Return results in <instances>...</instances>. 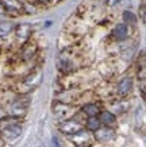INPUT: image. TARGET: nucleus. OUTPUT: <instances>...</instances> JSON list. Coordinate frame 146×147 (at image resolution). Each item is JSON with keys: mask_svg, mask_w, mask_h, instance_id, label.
<instances>
[{"mask_svg": "<svg viewBox=\"0 0 146 147\" xmlns=\"http://www.w3.org/2000/svg\"><path fill=\"white\" fill-rule=\"evenodd\" d=\"M60 129L65 134H79L81 131V125L76 121H64L61 125H60Z\"/></svg>", "mask_w": 146, "mask_h": 147, "instance_id": "nucleus-1", "label": "nucleus"}, {"mask_svg": "<svg viewBox=\"0 0 146 147\" xmlns=\"http://www.w3.org/2000/svg\"><path fill=\"white\" fill-rule=\"evenodd\" d=\"M133 88V78L131 77H124L123 80H120L118 84V93L119 94H127Z\"/></svg>", "mask_w": 146, "mask_h": 147, "instance_id": "nucleus-2", "label": "nucleus"}, {"mask_svg": "<svg viewBox=\"0 0 146 147\" xmlns=\"http://www.w3.org/2000/svg\"><path fill=\"white\" fill-rule=\"evenodd\" d=\"M95 136H96V139L99 142H107V140H110V139L114 138V132H112V129H110V128L97 129Z\"/></svg>", "mask_w": 146, "mask_h": 147, "instance_id": "nucleus-3", "label": "nucleus"}, {"mask_svg": "<svg viewBox=\"0 0 146 147\" xmlns=\"http://www.w3.org/2000/svg\"><path fill=\"white\" fill-rule=\"evenodd\" d=\"M112 35H114V38L118 40L124 39V38L127 36V27H126V24H118V26L114 28Z\"/></svg>", "mask_w": 146, "mask_h": 147, "instance_id": "nucleus-4", "label": "nucleus"}, {"mask_svg": "<svg viewBox=\"0 0 146 147\" xmlns=\"http://www.w3.org/2000/svg\"><path fill=\"white\" fill-rule=\"evenodd\" d=\"M20 134H22V128L19 125H10L8 128L4 129V135L8 139H16Z\"/></svg>", "mask_w": 146, "mask_h": 147, "instance_id": "nucleus-5", "label": "nucleus"}, {"mask_svg": "<svg viewBox=\"0 0 146 147\" xmlns=\"http://www.w3.org/2000/svg\"><path fill=\"white\" fill-rule=\"evenodd\" d=\"M116 117L114 113H111V112H102V115H100V123H103V124L106 125H112L114 123H115Z\"/></svg>", "mask_w": 146, "mask_h": 147, "instance_id": "nucleus-6", "label": "nucleus"}, {"mask_svg": "<svg viewBox=\"0 0 146 147\" xmlns=\"http://www.w3.org/2000/svg\"><path fill=\"white\" fill-rule=\"evenodd\" d=\"M72 67H73V65L68 58H60L58 59V69L61 71H69Z\"/></svg>", "mask_w": 146, "mask_h": 147, "instance_id": "nucleus-7", "label": "nucleus"}, {"mask_svg": "<svg viewBox=\"0 0 146 147\" xmlns=\"http://www.w3.org/2000/svg\"><path fill=\"white\" fill-rule=\"evenodd\" d=\"M83 111H84L88 116L93 117V116H96L97 113H99V107H97V105H95V104H87V105H84Z\"/></svg>", "mask_w": 146, "mask_h": 147, "instance_id": "nucleus-8", "label": "nucleus"}, {"mask_svg": "<svg viewBox=\"0 0 146 147\" xmlns=\"http://www.w3.org/2000/svg\"><path fill=\"white\" fill-rule=\"evenodd\" d=\"M12 28H14V24H12V23H10V22H1V23H0V36L10 34V32L12 31Z\"/></svg>", "mask_w": 146, "mask_h": 147, "instance_id": "nucleus-9", "label": "nucleus"}, {"mask_svg": "<svg viewBox=\"0 0 146 147\" xmlns=\"http://www.w3.org/2000/svg\"><path fill=\"white\" fill-rule=\"evenodd\" d=\"M100 120L99 119H96V117H89L88 121H87V127H88V129H91V131H97V129H100Z\"/></svg>", "mask_w": 146, "mask_h": 147, "instance_id": "nucleus-10", "label": "nucleus"}, {"mask_svg": "<svg viewBox=\"0 0 146 147\" xmlns=\"http://www.w3.org/2000/svg\"><path fill=\"white\" fill-rule=\"evenodd\" d=\"M123 20L126 23H131V24H135V23H137L135 15H134L133 12H130V11H124L123 12Z\"/></svg>", "mask_w": 146, "mask_h": 147, "instance_id": "nucleus-11", "label": "nucleus"}, {"mask_svg": "<svg viewBox=\"0 0 146 147\" xmlns=\"http://www.w3.org/2000/svg\"><path fill=\"white\" fill-rule=\"evenodd\" d=\"M5 3L8 4V7L11 9H18L19 8V3H18V0H5Z\"/></svg>", "mask_w": 146, "mask_h": 147, "instance_id": "nucleus-12", "label": "nucleus"}, {"mask_svg": "<svg viewBox=\"0 0 146 147\" xmlns=\"http://www.w3.org/2000/svg\"><path fill=\"white\" fill-rule=\"evenodd\" d=\"M141 16H142V22L145 23V3H142L141 5Z\"/></svg>", "mask_w": 146, "mask_h": 147, "instance_id": "nucleus-13", "label": "nucleus"}, {"mask_svg": "<svg viewBox=\"0 0 146 147\" xmlns=\"http://www.w3.org/2000/svg\"><path fill=\"white\" fill-rule=\"evenodd\" d=\"M52 140H53V144L56 147H61V143H60V140H58L57 136H53V138H52Z\"/></svg>", "mask_w": 146, "mask_h": 147, "instance_id": "nucleus-14", "label": "nucleus"}, {"mask_svg": "<svg viewBox=\"0 0 146 147\" xmlns=\"http://www.w3.org/2000/svg\"><path fill=\"white\" fill-rule=\"evenodd\" d=\"M1 13H4V7H3V4L0 3V15H1Z\"/></svg>", "mask_w": 146, "mask_h": 147, "instance_id": "nucleus-15", "label": "nucleus"}, {"mask_svg": "<svg viewBox=\"0 0 146 147\" xmlns=\"http://www.w3.org/2000/svg\"><path fill=\"white\" fill-rule=\"evenodd\" d=\"M116 1H118V0H110V4H115Z\"/></svg>", "mask_w": 146, "mask_h": 147, "instance_id": "nucleus-16", "label": "nucleus"}, {"mask_svg": "<svg viewBox=\"0 0 146 147\" xmlns=\"http://www.w3.org/2000/svg\"><path fill=\"white\" fill-rule=\"evenodd\" d=\"M39 1H42V3H49L50 0H39Z\"/></svg>", "mask_w": 146, "mask_h": 147, "instance_id": "nucleus-17", "label": "nucleus"}]
</instances>
